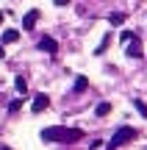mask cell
<instances>
[{
  "instance_id": "obj_12",
  "label": "cell",
  "mask_w": 147,
  "mask_h": 150,
  "mask_svg": "<svg viewBox=\"0 0 147 150\" xmlns=\"http://www.w3.org/2000/svg\"><path fill=\"white\" fill-rule=\"evenodd\" d=\"M108 111H111V103H100V106L94 108V114H97V117H106Z\"/></svg>"
},
{
  "instance_id": "obj_4",
  "label": "cell",
  "mask_w": 147,
  "mask_h": 150,
  "mask_svg": "<svg viewBox=\"0 0 147 150\" xmlns=\"http://www.w3.org/2000/svg\"><path fill=\"white\" fill-rule=\"evenodd\" d=\"M39 50H44V53H56V50H58V42L50 39V36H42V39H39Z\"/></svg>"
},
{
  "instance_id": "obj_5",
  "label": "cell",
  "mask_w": 147,
  "mask_h": 150,
  "mask_svg": "<svg viewBox=\"0 0 147 150\" xmlns=\"http://www.w3.org/2000/svg\"><path fill=\"white\" fill-rule=\"evenodd\" d=\"M36 20H39V8H31V11L25 14V20H22V28H25V31H33Z\"/></svg>"
},
{
  "instance_id": "obj_13",
  "label": "cell",
  "mask_w": 147,
  "mask_h": 150,
  "mask_svg": "<svg viewBox=\"0 0 147 150\" xmlns=\"http://www.w3.org/2000/svg\"><path fill=\"white\" fill-rule=\"evenodd\" d=\"M133 106L139 108V114H142V117H147V106H144L142 100H139V97H136V100H133Z\"/></svg>"
},
{
  "instance_id": "obj_6",
  "label": "cell",
  "mask_w": 147,
  "mask_h": 150,
  "mask_svg": "<svg viewBox=\"0 0 147 150\" xmlns=\"http://www.w3.org/2000/svg\"><path fill=\"white\" fill-rule=\"evenodd\" d=\"M131 59H142V42L139 39H131V45H128V50H125Z\"/></svg>"
},
{
  "instance_id": "obj_10",
  "label": "cell",
  "mask_w": 147,
  "mask_h": 150,
  "mask_svg": "<svg viewBox=\"0 0 147 150\" xmlns=\"http://www.w3.org/2000/svg\"><path fill=\"white\" fill-rule=\"evenodd\" d=\"M14 86H17V92H20V95H25V92H28V81L22 78V75H17V78H14Z\"/></svg>"
},
{
  "instance_id": "obj_16",
  "label": "cell",
  "mask_w": 147,
  "mask_h": 150,
  "mask_svg": "<svg viewBox=\"0 0 147 150\" xmlns=\"http://www.w3.org/2000/svg\"><path fill=\"white\" fill-rule=\"evenodd\" d=\"M53 3H56V6H70L72 0H53Z\"/></svg>"
},
{
  "instance_id": "obj_2",
  "label": "cell",
  "mask_w": 147,
  "mask_h": 150,
  "mask_svg": "<svg viewBox=\"0 0 147 150\" xmlns=\"http://www.w3.org/2000/svg\"><path fill=\"white\" fill-rule=\"evenodd\" d=\"M131 139H136V128H131V125H125V128H120V131L114 134V139H111V150H117V147L128 145Z\"/></svg>"
},
{
  "instance_id": "obj_17",
  "label": "cell",
  "mask_w": 147,
  "mask_h": 150,
  "mask_svg": "<svg viewBox=\"0 0 147 150\" xmlns=\"http://www.w3.org/2000/svg\"><path fill=\"white\" fill-rule=\"evenodd\" d=\"M0 150H11V147H8V145H3V147H0Z\"/></svg>"
},
{
  "instance_id": "obj_8",
  "label": "cell",
  "mask_w": 147,
  "mask_h": 150,
  "mask_svg": "<svg viewBox=\"0 0 147 150\" xmlns=\"http://www.w3.org/2000/svg\"><path fill=\"white\" fill-rule=\"evenodd\" d=\"M108 45H111V33H106L103 42H100V45H97V50H94V56H103L106 50H108Z\"/></svg>"
},
{
  "instance_id": "obj_1",
  "label": "cell",
  "mask_w": 147,
  "mask_h": 150,
  "mask_svg": "<svg viewBox=\"0 0 147 150\" xmlns=\"http://www.w3.org/2000/svg\"><path fill=\"white\" fill-rule=\"evenodd\" d=\"M42 142H61V145H70L75 139H83V131L81 128H64V125H50L44 128L42 134Z\"/></svg>"
},
{
  "instance_id": "obj_11",
  "label": "cell",
  "mask_w": 147,
  "mask_h": 150,
  "mask_svg": "<svg viewBox=\"0 0 147 150\" xmlns=\"http://www.w3.org/2000/svg\"><path fill=\"white\" fill-rule=\"evenodd\" d=\"M108 22L111 25H122V22H125V14H122V11H114V14L108 17Z\"/></svg>"
},
{
  "instance_id": "obj_9",
  "label": "cell",
  "mask_w": 147,
  "mask_h": 150,
  "mask_svg": "<svg viewBox=\"0 0 147 150\" xmlns=\"http://www.w3.org/2000/svg\"><path fill=\"white\" fill-rule=\"evenodd\" d=\"M86 86H89L86 75H78V78H75V92H78V95H81V92H86Z\"/></svg>"
},
{
  "instance_id": "obj_15",
  "label": "cell",
  "mask_w": 147,
  "mask_h": 150,
  "mask_svg": "<svg viewBox=\"0 0 147 150\" xmlns=\"http://www.w3.org/2000/svg\"><path fill=\"white\" fill-rule=\"evenodd\" d=\"M22 106V100H20V97H17V100H11V106H8V111H17V108H20Z\"/></svg>"
},
{
  "instance_id": "obj_14",
  "label": "cell",
  "mask_w": 147,
  "mask_h": 150,
  "mask_svg": "<svg viewBox=\"0 0 147 150\" xmlns=\"http://www.w3.org/2000/svg\"><path fill=\"white\" fill-rule=\"evenodd\" d=\"M131 39H133V33H131V31H122V33H120V42H122V45H128Z\"/></svg>"
},
{
  "instance_id": "obj_18",
  "label": "cell",
  "mask_w": 147,
  "mask_h": 150,
  "mask_svg": "<svg viewBox=\"0 0 147 150\" xmlns=\"http://www.w3.org/2000/svg\"><path fill=\"white\" fill-rule=\"evenodd\" d=\"M0 22H3V11H0Z\"/></svg>"
},
{
  "instance_id": "obj_7",
  "label": "cell",
  "mask_w": 147,
  "mask_h": 150,
  "mask_svg": "<svg viewBox=\"0 0 147 150\" xmlns=\"http://www.w3.org/2000/svg\"><path fill=\"white\" fill-rule=\"evenodd\" d=\"M20 42V31H3V45H14Z\"/></svg>"
},
{
  "instance_id": "obj_3",
  "label": "cell",
  "mask_w": 147,
  "mask_h": 150,
  "mask_svg": "<svg viewBox=\"0 0 147 150\" xmlns=\"http://www.w3.org/2000/svg\"><path fill=\"white\" fill-rule=\"evenodd\" d=\"M47 106H50V97L47 95H36V97H33V103H31V111L33 114H42Z\"/></svg>"
}]
</instances>
